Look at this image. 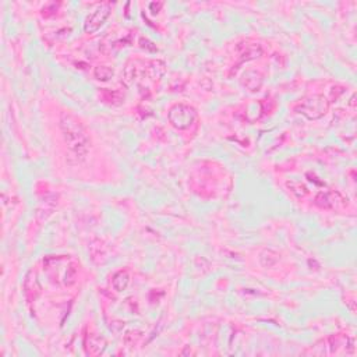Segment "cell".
<instances>
[{"label": "cell", "instance_id": "6da1fadb", "mask_svg": "<svg viewBox=\"0 0 357 357\" xmlns=\"http://www.w3.org/2000/svg\"><path fill=\"white\" fill-rule=\"evenodd\" d=\"M59 124L63 134L64 143L69 147V150L77 158L84 159L90 151V144H91V140L84 124L69 112H63L60 115Z\"/></svg>", "mask_w": 357, "mask_h": 357}, {"label": "cell", "instance_id": "7a4b0ae2", "mask_svg": "<svg viewBox=\"0 0 357 357\" xmlns=\"http://www.w3.org/2000/svg\"><path fill=\"white\" fill-rule=\"evenodd\" d=\"M329 108V102L327 101L325 97L323 95H313V97H308V98L303 99L300 102L294 110L300 113V115L305 116L307 119L310 120H316V119H320L323 117L327 110Z\"/></svg>", "mask_w": 357, "mask_h": 357}, {"label": "cell", "instance_id": "3957f363", "mask_svg": "<svg viewBox=\"0 0 357 357\" xmlns=\"http://www.w3.org/2000/svg\"><path fill=\"white\" fill-rule=\"evenodd\" d=\"M169 121L177 130H187L190 128L194 121L197 120V112L190 105L177 104L169 110Z\"/></svg>", "mask_w": 357, "mask_h": 357}, {"label": "cell", "instance_id": "277c9868", "mask_svg": "<svg viewBox=\"0 0 357 357\" xmlns=\"http://www.w3.org/2000/svg\"><path fill=\"white\" fill-rule=\"evenodd\" d=\"M110 12H112V5L110 3H101V5H98L97 9L86 17L85 24H84V31H85L86 34L97 32L104 25L105 21L108 20V17L110 16Z\"/></svg>", "mask_w": 357, "mask_h": 357}, {"label": "cell", "instance_id": "5b68a950", "mask_svg": "<svg viewBox=\"0 0 357 357\" xmlns=\"http://www.w3.org/2000/svg\"><path fill=\"white\" fill-rule=\"evenodd\" d=\"M40 293V285L39 281H38V275L34 270L27 274L25 277V281H24V294L28 301H34Z\"/></svg>", "mask_w": 357, "mask_h": 357}, {"label": "cell", "instance_id": "8992f818", "mask_svg": "<svg viewBox=\"0 0 357 357\" xmlns=\"http://www.w3.org/2000/svg\"><path fill=\"white\" fill-rule=\"evenodd\" d=\"M262 75L257 73V71H247L244 77H243V84L247 88L248 91H258L261 85H262Z\"/></svg>", "mask_w": 357, "mask_h": 357}, {"label": "cell", "instance_id": "52a82bcc", "mask_svg": "<svg viewBox=\"0 0 357 357\" xmlns=\"http://www.w3.org/2000/svg\"><path fill=\"white\" fill-rule=\"evenodd\" d=\"M130 283V274L126 270H121V271L116 272L113 278H112V286L115 289L116 292H123L126 290L127 286Z\"/></svg>", "mask_w": 357, "mask_h": 357}, {"label": "cell", "instance_id": "ba28073f", "mask_svg": "<svg viewBox=\"0 0 357 357\" xmlns=\"http://www.w3.org/2000/svg\"><path fill=\"white\" fill-rule=\"evenodd\" d=\"M88 340H90V346H86V349H88V353H90V354L97 356V354H101V353L104 351L105 345H106L105 339L99 338V336H93V335H90Z\"/></svg>", "mask_w": 357, "mask_h": 357}, {"label": "cell", "instance_id": "9c48e42d", "mask_svg": "<svg viewBox=\"0 0 357 357\" xmlns=\"http://www.w3.org/2000/svg\"><path fill=\"white\" fill-rule=\"evenodd\" d=\"M148 71H150V77L152 80H159L166 73V64H165V62H162V60H154L150 64Z\"/></svg>", "mask_w": 357, "mask_h": 357}, {"label": "cell", "instance_id": "30bf717a", "mask_svg": "<svg viewBox=\"0 0 357 357\" xmlns=\"http://www.w3.org/2000/svg\"><path fill=\"white\" fill-rule=\"evenodd\" d=\"M94 77L98 81H109L113 77V69L109 66H98L94 70Z\"/></svg>", "mask_w": 357, "mask_h": 357}, {"label": "cell", "instance_id": "8fae6325", "mask_svg": "<svg viewBox=\"0 0 357 357\" xmlns=\"http://www.w3.org/2000/svg\"><path fill=\"white\" fill-rule=\"evenodd\" d=\"M261 53H262V49H261L259 45H254V43L253 45H246L244 51H240V56H243L242 62L243 60H250V59L258 58Z\"/></svg>", "mask_w": 357, "mask_h": 357}, {"label": "cell", "instance_id": "7c38bea8", "mask_svg": "<svg viewBox=\"0 0 357 357\" xmlns=\"http://www.w3.org/2000/svg\"><path fill=\"white\" fill-rule=\"evenodd\" d=\"M102 98L108 104L120 105L123 102V99H124V95H121V93H119V91H108V90H105V91H102Z\"/></svg>", "mask_w": 357, "mask_h": 357}]
</instances>
